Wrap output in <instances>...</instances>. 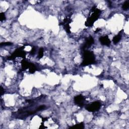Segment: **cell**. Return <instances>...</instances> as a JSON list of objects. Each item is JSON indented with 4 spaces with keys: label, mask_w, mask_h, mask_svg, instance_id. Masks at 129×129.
I'll use <instances>...</instances> for the list:
<instances>
[{
    "label": "cell",
    "mask_w": 129,
    "mask_h": 129,
    "mask_svg": "<svg viewBox=\"0 0 129 129\" xmlns=\"http://www.w3.org/2000/svg\"><path fill=\"white\" fill-rule=\"evenodd\" d=\"M101 13V11L97 8L96 7H93L92 8L89 16L87 20L85 22V25L86 26L90 27L93 25L94 23L98 19V17Z\"/></svg>",
    "instance_id": "cell-1"
},
{
    "label": "cell",
    "mask_w": 129,
    "mask_h": 129,
    "mask_svg": "<svg viewBox=\"0 0 129 129\" xmlns=\"http://www.w3.org/2000/svg\"><path fill=\"white\" fill-rule=\"evenodd\" d=\"M95 56L93 52L85 51L83 54V60L82 65L88 66L93 64L95 62Z\"/></svg>",
    "instance_id": "cell-2"
},
{
    "label": "cell",
    "mask_w": 129,
    "mask_h": 129,
    "mask_svg": "<svg viewBox=\"0 0 129 129\" xmlns=\"http://www.w3.org/2000/svg\"><path fill=\"white\" fill-rule=\"evenodd\" d=\"M101 104L98 101H95L91 103L86 106V109L90 112H94L99 109Z\"/></svg>",
    "instance_id": "cell-3"
},
{
    "label": "cell",
    "mask_w": 129,
    "mask_h": 129,
    "mask_svg": "<svg viewBox=\"0 0 129 129\" xmlns=\"http://www.w3.org/2000/svg\"><path fill=\"white\" fill-rule=\"evenodd\" d=\"M25 56V53L23 51L22 48H19L15 51L14 53L9 58V59H14L16 57H24Z\"/></svg>",
    "instance_id": "cell-4"
},
{
    "label": "cell",
    "mask_w": 129,
    "mask_h": 129,
    "mask_svg": "<svg viewBox=\"0 0 129 129\" xmlns=\"http://www.w3.org/2000/svg\"><path fill=\"white\" fill-rule=\"evenodd\" d=\"M85 101V98L84 96L82 95H79L76 96L74 98V102L77 106L82 107L84 106Z\"/></svg>",
    "instance_id": "cell-5"
},
{
    "label": "cell",
    "mask_w": 129,
    "mask_h": 129,
    "mask_svg": "<svg viewBox=\"0 0 129 129\" xmlns=\"http://www.w3.org/2000/svg\"><path fill=\"white\" fill-rule=\"evenodd\" d=\"M99 41L100 42L101 44L102 45L106 46H109L111 43L109 38H108V37L107 36H101L99 38Z\"/></svg>",
    "instance_id": "cell-6"
},
{
    "label": "cell",
    "mask_w": 129,
    "mask_h": 129,
    "mask_svg": "<svg viewBox=\"0 0 129 129\" xmlns=\"http://www.w3.org/2000/svg\"><path fill=\"white\" fill-rule=\"evenodd\" d=\"M94 40L93 38H92V37H89V38H88L86 39V42L85 43V44L83 45V46L82 47L83 50H85V49L91 46L94 44Z\"/></svg>",
    "instance_id": "cell-7"
},
{
    "label": "cell",
    "mask_w": 129,
    "mask_h": 129,
    "mask_svg": "<svg viewBox=\"0 0 129 129\" xmlns=\"http://www.w3.org/2000/svg\"><path fill=\"white\" fill-rule=\"evenodd\" d=\"M121 38V34H119L118 35H115L113 39V41L114 44H117L120 41Z\"/></svg>",
    "instance_id": "cell-8"
},
{
    "label": "cell",
    "mask_w": 129,
    "mask_h": 129,
    "mask_svg": "<svg viewBox=\"0 0 129 129\" xmlns=\"http://www.w3.org/2000/svg\"><path fill=\"white\" fill-rule=\"evenodd\" d=\"M71 128L73 129H82L84 128V125L83 124V122H81V123H79L78 124H77L75 125L74 126H73L71 127Z\"/></svg>",
    "instance_id": "cell-9"
},
{
    "label": "cell",
    "mask_w": 129,
    "mask_h": 129,
    "mask_svg": "<svg viewBox=\"0 0 129 129\" xmlns=\"http://www.w3.org/2000/svg\"><path fill=\"white\" fill-rule=\"evenodd\" d=\"M28 69H29V71L30 73H33L36 71V68L33 64L30 63Z\"/></svg>",
    "instance_id": "cell-10"
},
{
    "label": "cell",
    "mask_w": 129,
    "mask_h": 129,
    "mask_svg": "<svg viewBox=\"0 0 129 129\" xmlns=\"http://www.w3.org/2000/svg\"><path fill=\"white\" fill-rule=\"evenodd\" d=\"M129 2L127 1L124 3L122 8L124 10H127L129 9Z\"/></svg>",
    "instance_id": "cell-11"
},
{
    "label": "cell",
    "mask_w": 129,
    "mask_h": 129,
    "mask_svg": "<svg viewBox=\"0 0 129 129\" xmlns=\"http://www.w3.org/2000/svg\"><path fill=\"white\" fill-rule=\"evenodd\" d=\"M44 49L42 48H40V50L38 52V58L40 59L43 56H44Z\"/></svg>",
    "instance_id": "cell-12"
},
{
    "label": "cell",
    "mask_w": 129,
    "mask_h": 129,
    "mask_svg": "<svg viewBox=\"0 0 129 129\" xmlns=\"http://www.w3.org/2000/svg\"><path fill=\"white\" fill-rule=\"evenodd\" d=\"M6 19V17L5 15V14L4 13H1L0 14V20L1 21H4Z\"/></svg>",
    "instance_id": "cell-13"
},
{
    "label": "cell",
    "mask_w": 129,
    "mask_h": 129,
    "mask_svg": "<svg viewBox=\"0 0 129 129\" xmlns=\"http://www.w3.org/2000/svg\"><path fill=\"white\" fill-rule=\"evenodd\" d=\"M12 44L11 42H3V43H1V46H11L12 45Z\"/></svg>",
    "instance_id": "cell-14"
}]
</instances>
